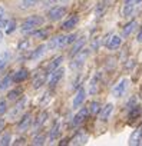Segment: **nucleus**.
I'll use <instances>...</instances> for the list:
<instances>
[{
    "mask_svg": "<svg viewBox=\"0 0 142 146\" xmlns=\"http://www.w3.org/2000/svg\"><path fill=\"white\" fill-rule=\"evenodd\" d=\"M122 36H119V35H112V37L109 39V42H108V44H106V49L108 50H116V49H119L121 47V44H122Z\"/></svg>",
    "mask_w": 142,
    "mask_h": 146,
    "instance_id": "a211bd4d",
    "label": "nucleus"
},
{
    "mask_svg": "<svg viewBox=\"0 0 142 146\" xmlns=\"http://www.w3.org/2000/svg\"><path fill=\"white\" fill-rule=\"evenodd\" d=\"M37 3L35 2V0H22V2L19 3V9L20 10H27V9H32L35 7Z\"/></svg>",
    "mask_w": 142,
    "mask_h": 146,
    "instance_id": "473e14b6",
    "label": "nucleus"
},
{
    "mask_svg": "<svg viewBox=\"0 0 142 146\" xmlns=\"http://www.w3.org/2000/svg\"><path fill=\"white\" fill-rule=\"evenodd\" d=\"M138 27V20L136 19H132L129 23H126L125 25V27L122 29V37H129L133 32H135V29Z\"/></svg>",
    "mask_w": 142,
    "mask_h": 146,
    "instance_id": "aec40b11",
    "label": "nucleus"
},
{
    "mask_svg": "<svg viewBox=\"0 0 142 146\" xmlns=\"http://www.w3.org/2000/svg\"><path fill=\"white\" fill-rule=\"evenodd\" d=\"M67 142H69V139H63V140H62V142H60V145H66V143H67Z\"/></svg>",
    "mask_w": 142,
    "mask_h": 146,
    "instance_id": "603ef678",
    "label": "nucleus"
},
{
    "mask_svg": "<svg viewBox=\"0 0 142 146\" xmlns=\"http://www.w3.org/2000/svg\"><path fill=\"white\" fill-rule=\"evenodd\" d=\"M78 23H79V16H72V17H69L67 20H65L63 23H62V26H60V29L63 30V32H70V30H73L76 26H78Z\"/></svg>",
    "mask_w": 142,
    "mask_h": 146,
    "instance_id": "ddd939ff",
    "label": "nucleus"
},
{
    "mask_svg": "<svg viewBox=\"0 0 142 146\" xmlns=\"http://www.w3.org/2000/svg\"><path fill=\"white\" fill-rule=\"evenodd\" d=\"M29 47H30V39H23V40H20L19 44H17V50H19L20 53H22V52H27Z\"/></svg>",
    "mask_w": 142,
    "mask_h": 146,
    "instance_id": "f704fd0d",
    "label": "nucleus"
},
{
    "mask_svg": "<svg viewBox=\"0 0 142 146\" xmlns=\"http://www.w3.org/2000/svg\"><path fill=\"white\" fill-rule=\"evenodd\" d=\"M7 113V99H0V116Z\"/></svg>",
    "mask_w": 142,
    "mask_h": 146,
    "instance_id": "58836bf2",
    "label": "nucleus"
},
{
    "mask_svg": "<svg viewBox=\"0 0 142 146\" xmlns=\"http://www.w3.org/2000/svg\"><path fill=\"white\" fill-rule=\"evenodd\" d=\"M7 17H6V12H5V9L0 6V27H6V25H7Z\"/></svg>",
    "mask_w": 142,
    "mask_h": 146,
    "instance_id": "4c0bfd02",
    "label": "nucleus"
},
{
    "mask_svg": "<svg viewBox=\"0 0 142 146\" xmlns=\"http://www.w3.org/2000/svg\"><path fill=\"white\" fill-rule=\"evenodd\" d=\"M88 142V135L83 132H78L72 139H70V143L72 145H85Z\"/></svg>",
    "mask_w": 142,
    "mask_h": 146,
    "instance_id": "393cba45",
    "label": "nucleus"
},
{
    "mask_svg": "<svg viewBox=\"0 0 142 146\" xmlns=\"http://www.w3.org/2000/svg\"><path fill=\"white\" fill-rule=\"evenodd\" d=\"M13 137H12V133H5L0 136V146H9L12 143Z\"/></svg>",
    "mask_w": 142,
    "mask_h": 146,
    "instance_id": "c9c22d12",
    "label": "nucleus"
},
{
    "mask_svg": "<svg viewBox=\"0 0 142 146\" xmlns=\"http://www.w3.org/2000/svg\"><path fill=\"white\" fill-rule=\"evenodd\" d=\"M49 95H50V93H49V92H46V93H45V95H43V98H42V99H40V105H45V103H46V102H47V99H49Z\"/></svg>",
    "mask_w": 142,
    "mask_h": 146,
    "instance_id": "a18cd8bd",
    "label": "nucleus"
},
{
    "mask_svg": "<svg viewBox=\"0 0 142 146\" xmlns=\"http://www.w3.org/2000/svg\"><path fill=\"white\" fill-rule=\"evenodd\" d=\"M13 83V73L12 75H6L2 80H0V90H6L9 89V86Z\"/></svg>",
    "mask_w": 142,
    "mask_h": 146,
    "instance_id": "c85d7f7f",
    "label": "nucleus"
},
{
    "mask_svg": "<svg viewBox=\"0 0 142 146\" xmlns=\"http://www.w3.org/2000/svg\"><path fill=\"white\" fill-rule=\"evenodd\" d=\"M136 6V0H123V6H122V16L123 17H131Z\"/></svg>",
    "mask_w": 142,
    "mask_h": 146,
    "instance_id": "f8f14e48",
    "label": "nucleus"
},
{
    "mask_svg": "<svg viewBox=\"0 0 142 146\" xmlns=\"http://www.w3.org/2000/svg\"><path fill=\"white\" fill-rule=\"evenodd\" d=\"M135 105H138V99H136L135 96H132V98L126 102V108H128V109H131V108H133Z\"/></svg>",
    "mask_w": 142,
    "mask_h": 146,
    "instance_id": "37998d69",
    "label": "nucleus"
},
{
    "mask_svg": "<svg viewBox=\"0 0 142 146\" xmlns=\"http://www.w3.org/2000/svg\"><path fill=\"white\" fill-rule=\"evenodd\" d=\"M27 102H29V99H27L26 96H20V98L17 99L15 108L10 109V112H9V119H10V120H16V119H19V117L22 116V112L26 109Z\"/></svg>",
    "mask_w": 142,
    "mask_h": 146,
    "instance_id": "f03ea898",
    "label": "nucleus"
},
{
    "mask_svg": "<svg viewBox=\"0 0 142 146\" xmlns=\"http://www.w3.org/2000/svg\"><path fill=\"white\" fill-rule=\"evenodd\" d=\"M60 130H62V123H60V120H56L55 125L52 126L50 132H49V136H47L49 142H55L60 136Z\"/></svg>",
    "mask_w": 142,
    "mask_h": 146,
    "instance_id": "f3484780",
    "label": "nucleus"
},
{
    "mask_svg": "<svg viewBox=\"0 0 142 146\" xmlns=\"http://www.w3.org/2000/svg\"><path fill=\"white\" fill-rule=\"evenodd\" d=\"M101 39L99 37H96V39H93L92 40V44H91V50H98L99 49V46H101Z\"/></svg>",
    "mask_w": 142,
    "mask_h": 146,
    "instance_id": "79ce46f5",
    "label": "nucleus"
},
{
    "mask_svg": "<svg viewBox=\"0 0 142 146\" xmlns=\"http://www.w3.org/2000/svg\"><path fill=\"white\" fill-rule=\"evenodd\" d=\"M56 2H57V0H46V3H47V5H50V3H56Z\"/></svg>",
    "mask_w": 142,
    "mask_h": 146,
    "instance_id": "3c124183",
    "label": "nucleus"
},
{
    "mask_svg": "<svg viewBox=\"0 0 142 146\" xmlns=\"http://www.w3.org/2000/svg\"><path fill=\"white\" fill-rule=\"evenodd\" d=\"M89 53H91V49H85V47H83L79 53H76V54L73 56V59H72V62H70L69 67L72 69V70H79V69L85 64V62H86Z\"/></svg>",
    "mask_w": 142,
    "mask_h": 146,
    "instance_id": "7ed1b4c3",
    "label": "nucleus"
},
{
    "mask_svg": "<svg viewBox=\"0 0 142 146\" xmlns=\"http://www.w3.org/2000/svg\"><path fill=\"white\" fill-rule=\"evenodd\" d=\"M78 37H79V35H78V33H70V35H66V46H67V44H72Z\"/></svg>",
    "mask_w": 142,
    "mask_h": 146,
    "instance_id": "ea45409f",
    "label": "nucleus"
},
{
    "mask_svg": "<svg viewBox=\"0 0 142 146\" xmlns=\"http://www.w3.org/2000/svg\"><path fill=\"white\" fill-rule=\"evenodd\" d=\"M88 115H89V109H88V108H81V109L76 112V115L73 116L72 122H70V126H72V127H78L79 125H82V123L86 120Z\"/></svg>",
    "mask_w": 142,
    "mask_h": 146,
    "instance_id": "6e6552de",
    "label": "nucleus"
},
{
    "mask_svg": "<svg viewBox=\"0 0 142 146\" xmlns=\"http://www.w3.org/2000/svg\"><path fill=\"white\" fill-rule=\"evenodd\" d=\"M47 117H49V113H47L46 110L40 112V113L37 115V117L35 119V122H33V129H35V130L40 129V127H42V126L47 122Z\"/></svg>",
    "mask_w": 142,
    "mask_h": 146,
    "instance_id": "412c9836",
    "label": "nucleus"
},
{
    "mask_svg": "<svg viewBox=\"0 0 142 146\" xmlns=\"http://www.w3.org/2000/svg\"><path fill=\"white\" fill-rule=\"evenodd\" d=\"M99 82H101V73L98 72L96 75L91 79V83H89V93H91V95H95V93H96L98 86H99Z\"/></svg>",
    "mask_w": 142,
    "mask_h": 146,
    "instance_id": "a878e982",
    "label": "nucleus"
},
{
    "mask_svg": "<svg viewBox=\"0 0 142 146\" xmlns=\"http://www.w3.org/2000/svg\"><path fill=\"white\" fill-rule=\"evenodd\" d=\"M46 140H47V136H46L45 133H39V135H35V136H33L32 143H33L35 146H42V145L46 143Z\"/></svg>",
    "mask_w": 142,
    "mask_h": 146,
    "instance_id": "c756f323",
    "label": "nucleus"
},
{
    "mask_svg": "<svg viewBox=\"0 0 142 146\" xmlns=\"http://www.w3.org/2000/svg\"><path fill=\"white\" fill-rule=\"evenodd\" d=\"M10 57H12V53L9 50H3L0 53V70L7 66V63L10 62Z\"/></svg>",
    "mask_w": 142,
    "mask_h": 146,
    "instance_id": "bb28decb",
    "label": "nucleus"
},
{
    "mask_svg": "<svg viewBox=\"0 0 142 146\" xmlns=\"http://www.w3.org/2000/svg\"><path fill=\"white\" fill-rule=\"evenodd\" d=\"M3 37H5V33H3L2 30H0V43H2V42H3Z\"/></svg>",
    "mask_w": 142,
    "mask_h": 146,
    "instance_id": "8fccbe9b",
    "label": "nucleus"
},
{
    "mask_svg": "<svg viewBox=\"0 0 142 146\" xmlns=\"http://www.w3.org/2000/svg\"><path fill=\"white\" fill-rule=\"evenodd\" d=\"M111 3H112V0H101V2L98 3V6H96V9H95V15L98 17H101L108 10V7L111 6Z\"/></svg>",
    "mask_w": 142,
    "mask_h": 146,
    "instance_id": "5701e85b",
    "label": "nucleus"
},
{
    "mask_svg": "<svg viewBox=\"0 0 142 146\" xmlns=\"http://www.w3.org/2000/svg\"><path fill=\"white\" fill-rule=\"evenodd\" d=\"M45 23V19L39 15H33V16H29L27 19L23 20L22 26H20V32L22 33H30L39 27H42V25Z\"/></svg>",
    "mask_w": 142,
    "mask_h": 146,
    "instance_id": "f257e3e1",
    "label": "nucleus"
},
{
    "mask_svg": "<svg viewBox=\"0 0 142 146\" xmlns=\"http://www.w3.org/2000/svg\"><path fill=\"white\" fill-rule=\"evenodd\" d=\"M129 143L131 145H142V126L135 129V132L132 133V136L129 139Z\"/></svg>",
    "mask_w": 142,
    "mask_h": 146,
    "instance_id": "b1692460",
    "label": "nucleus"
},
{
    "mask_svg": "<svg viewBox=\"0 0 142 146\" xmlns=\"http://www.w3.org/2000/svg\"><path fill=\"white\" fill-rule=\"evenodd\" d=\"M136 42L138 43H142V26H141V29H139V32L136 35Z\"/></svg>",
    "mask_w": 142,
    "mask_h": 146,
    "instance_id": "de8ad7c7",
    "label": "nucleus"
},
{
    "mask_svg": "<svg viewBox=\"0 0 142 146\" xmlns=\"http://www.w3.org/2000/svg\"><path fill=\"white\" fill-rule=\"evenodd\" d=\"M35 2H36V3H39V2H43V0H35Z\"/></svg>",
    "mask_w": 142,
    "mask_h": 146,
    "instance_id": "864d4df0",
    "label": "nucleus"
},
{
    "mask_svg": "<svg viewBox=\"0 0 142 146\" xmlns=\"http://www.w3.org/2000/svg\"><path fill=\"white\" fill-rule=\"evenodd\" d=\"M65 76V69L60 66V67H57V69H55L53 72H50L49 73V78H47V85H49V88H55L60 80H62V78Z\"/></svg>",
    "mask_w": 142,
    "mask_h": 146,
    "instance_id": "423d86ee",
    "label": "nucleus"
},
{
    "mask_svg": "<svg viewBox=\"0 0 142 146\" xmlns=\"http://www.w3.org/2000/svg\"><path fill=\"white\" fill-rule=\"evenodd\" d=\"M32 33V36L35 37V39H47L49 37V29H36V30H33V32H30Z\"/></svg>",
    "mask_w": 142,
    "mask_h": 146,
    "instance_id": "cd10ccee",
    "label": "nucleus"
},
{
    "mask_svg": "<svg viewBox=\"0 0 142 146\" xmlns=\"http://www.w3.org/2000/svg\"><path fill=\"white\" fill-rule=\"evenodd\" d=\"M81 83H82V76H81V75H78V76H76V79L72 82V89L78 90V89L81 88Z\"/></svg>",
    "mask_w": 142,
    "mask_h": 146,
    "instance_id": "a19ab883",
    "label": "nucleus"
},
{
    "mask_svg": "<svg viewBox=\"0 0 142 146\" xmlns=\"http://www.w3.org/2000/svg\"><path fill=\"white\" fill-rule=\"evenodd\" d=\"M85 43H86V39H85V37H78V39L73 42V46H72V49H70V52H69V56L73 57L76 53H79V52L85 47Z\"/></svg>",
    "mask_w": 142,
    "mask_h": 146,
    "instance_id": "dca6fc26",
    "label": "nucleus"
},
{
    "mask_svg": "<svg viewBox=\"0 0 142 146\" xmlns=\"http://www.w3.org/2000/svg\"><path fill=\"white\" fill-rule=\"evenodd\" d=\"M47 78H49V75H47L46 72H40L39 75H36V76L33 78V83H32L33 89H40V88L47 82Z\"/></svg>",
    "mask_w": 142,
    "mask_h": 146,
    "instance_id": "2eb2a0df",
    "label": "nucleus"
},
{
    "mask_svg": "<svg viewBox=\"0 0 142 146\" xmlns=\"http://www.w3.org/2000/svg\"><path fill=\"white\" fill-rule=\"evenodd\" d=\"M26 143V139L25 137H17L15 142H13V145H25Z\"/></svg>",
    "mask_w": 142,
    "mask_h": 146,
    "instance_id": "c03bdc74",
    "label": "nucleus"
},
{
    "mask_svg": "<svg viewBox=\"0 0 142 146\" xmlns=\"http://www.w3.org/2000/svg\"><path fill=\"white\" fill-rule=\"evenodd\" d=\"M47 50H56V49H62L66 46V35H57L55 37H52L47 43Z\"/></svg>",
    "mask_w": 142,
    "mask_h": 146,
    "instance_id": "0eeeda50",
    "label": "nucleus"
},
{
    "mask_svg": "<svg viewBox=\"0 0 142 146\" xmlns=\"http://www.w3.org/2000/svg\"><path fill=\"white\" fill-rule=\"evenodd\" d=\"M139 116H141V108H139V105H135L133 108L129 109V115H128V119L129 120H135Z\"/></svg>",
    "mask_w": 142,
    "mask_h": 146,
    "instance_id": "2f4dec72",
    "label": "nucleus"
},
{
    "mask_svg": "<svg viewBox=\"0 0 142 146\" xmlns=\"http://www.w3.org/2000/svg\"><path fill=\"white\" fill-rule=\"evenodd\" d=\"M86 95H88V90H86L83 86H81V88L78 89L76 95L73 96L72 108H73V109H79V108L83 105V102H85V99H86Z\"/></svg>",
    "mask_w": 142,
    "mask_h": 146,
    "instance_id": "1a4fd4ad",
    "label": "nucleus"
},
{
    "mask_svg": "<svg viewBox=\"0 0 142 146\" xmlns=\"http://www.w3.org/2000/svg\"><path fill=\"white\" fill-rule=\"evenodd\" d=\"M112 112H113V103H106L105 106H102L101 110H99V119H101V122H108L109 117H111V115H112Z\"/></svg>",
    "mask_w": 142,
    "mask_h": 146,
    "instance_id": "4468645a",
    "label": "nucleus"
},
{
    "mask_svg": "<svg viewBox=\"0 0 142 146\" xmlns=\"http://www.w3.org/2000/svg\"><path fill=\"white\" fill-rule=\"evenodd\" d=\"M22 96V89L20 88H15V89H12V90H9V93H7V100H17L19 98Z\"/></svg>",
    "mask_w": 142,
    "mask_h": 146,
    "instance_id": "7c9ffc66",
    "label": "nucleus"
},
{
    "mask_svg": "<svg viewBox=\"0 0 142 146\" xmlns=\"http://www.w3.org/2000/svg\"><path fill=\"white\" fill-rule=\"evenodd\" d=\"M29 78V70L27 69H19L17 72L13 73V83H22Z\"/></svg>",
    "mask_w": 142,
    "mask_h": 146,
    "instance_id": "6ab92c4d",
    "label": "nucleus"
},
{
    "mask_svg": "<svg viewBox=\"0 0 142 146\" xmlns=\"http://www.w3.org/2000/svg\"><path fill=\"white\" fill-rule=\"evenodd\" d=\"M5 125H6V122H5V119H0V132H2V130L5 129Z\"/></svg>",
    "mask_w": 142,
    "mask_h": 146,
    "instance_id": "09e8293b",
    "label": "nucleus"
},
{
    "mask_svg": "<svg viewBox=\"0 0 142 146\" xmlns=\"http://www.w3.org/2000/svg\"><path fill=\"white\" fill-rule=\"evenodd\" d=\"M101 108H102V105H101V102H98V100L91 102V105L88 106V109H89V113H91V115H96V113H99Z\"/></svg>",
    "mask_w": 142,
    "mask_h": 146,
    "instance_id": "72a5a7b5",
    "label": "nucleus"
},
{
    "mask_svg": "<svg viewBox=\"0 0 142 146\" xmlns=\"http://www.w3.org/2000/svg\"><path fill=\"white\" fill-rule=\"evenodd\" d=\"M141 2H142V0H136V5H138V3H141Z\"/></svg>",
    "mask_w": 142,
    "mask_h": 146,
    "instance_id": "5fc2aeb1",
    "label": "nucleus"
},
{
    "mask_svg": "<svg viewBox=\"0 0 142 146\" xmlns=\"http://www.w3.org/2000/svg\"><path fill=\"white\" fill-rule=\"evenodd\" d=\"M16 27H17V25H16V22L12 19V20L7 22V25H6V27H5V33H6V35H12V33L16 30Z\"/></svg>",
    "mask_w": 142,
    "mask_h": 146,
    "instance_id": "e433bc0d",
    "label": "nucleus"
},
{
    "mask_svg": "<svg viewBox=\"0 0 142 146\" xmlns=\"http://www.w3.org/2000/svg\"><path fill=\"white\" fill-rule=\"evenodd\" d=\"M47 52V46L46 44H39L35 50H32L27 56H26V59L27 60H32V62H36V60H39L40 57H43V54Z\"/></svg>",
    "mask_w": 142,
    "mask_h": 146,
    "instance_id": "9d476101",
    "label": "nucleus"
},
{
    "mask_svg": "<svg viewBox=\"0 0 142 146\" xmlns=\"http://www.w3.org/2000/svg\"><path fill=\"white\" fill-rule=\"evenodd\" d=\"M67 13V7L66 6H55L47 12V19L50 22H57L60 19H63Z\"/></svg>",
    "mask_w": 142,
    "mask_h": 146,
    "instance_id": "20e7f679",
    "label": "nucleus"
},
{
    "mask_svg": "<svg viewBox=\"0 0 142 146\" xmlns=\"http://www.w3.org/2000/svg\"><path fill=\"white\" fill-rule=\"evenodd\" d=\"M62 63H63V56H56L55 59H52L49 63H47V66H46V73L49 75L50 72H53L55 69H57V67H60L62 66Z\"/></svg>",
    "mask_w": 142,
    "mask_h": 146,
    "instance_id": "4be33fe9",
    "label": "nucleus"
},
{
    "mask_svg": "<svg viewBox=\"0 0 142 146\" xmlns=\"http://www.w3.org/2000/svg\"><path fill=\"white\" fill-rule=\"evenodd\" d=\"M32 115L27 112V113H25L20 119H19V123H17V130L19 132H26L29 127H30V125H32Z\"/></svg>",
    "mask_w": 142,
    "mask_h": 146,
    "instance_id": "9b49d317",
    "label": "nucleus"
},
{
    "mask_svg": "<svg viewBox=\"0 0 142 146\" xmlns=\"http://www.w3.org/2000/svg\"><path fill=\"white\" fill-rule=\"evenodd\" d=\"M112 35H113V33H108V35H106V36H105V37H103V40H102V43H103V44H105V46H106V44H108V42H109V39H111V37H112Z\"/></svg>",
    "mask_w": 142,
    "mask_h": 146,
    "instance_id": "49530a36",
    "label": "nucleus"
},
{
    "mask_svg": "<svg viewBox=\"0 0 142 146\" xmlns=\"http://www.w3.org/2000/svg\"><path fill=\"white\" fill-rule=\"evenodd\" d=\"M128 88H129V79H128V78L121 79V80L112 88V96H113V98H122V96L126 93Z\"/></svg>",
    "mask_w": 142,
    "mask_h": 146,
    "instance_id": "39448f33",
    "label": "nucleus"
}]
</instances>
